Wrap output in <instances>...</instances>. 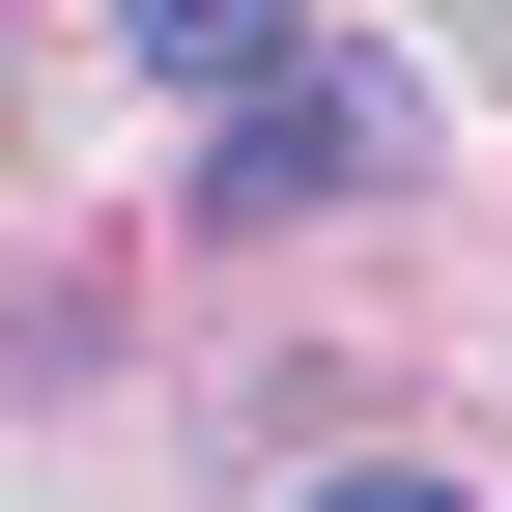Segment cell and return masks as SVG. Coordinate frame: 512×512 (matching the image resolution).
I'll return each instance as SVG.
<instances>
[{"label":"cell","instance_id":"6da1fadb","mask_svg":"<svg viewBox=\"0 0 512 512\" xmlns=\"http://www.w3.org/2000/svg\"><path fill=\"white\" fill-rule=\"evenodd\" d=\"M370 171H427V86L399 57H313V86L200 114V228H313V200H370Z\"/></svg>","mask_w":512,"mask_h":512},{"label":"cell","instance_id":"7a4b0ae2","mask_svg":"<svg viewBox=\"0 0 512 512\" xmlns=\"http://www.w3.org/2000/svg\"><path fill=\"white\" fill-rule=\"evenodd\" d=\"M114 29H143V86H200V114H256V86H313V0H114Z\"/></svg>","mask_w":512,"mask_h":512},{"label":"cell","instance_id":"3957f363","mask_svg":"<svg viewBox=\"0 0 512 512\" xmlns=\"http://www.w3.org/2000/svg\"><path fill=\"white\" fill-rule=\"evenodd\" d=\"M313 512H484V484H427V456H342V484H313Z\"/></svg>","mask_w":512,"mask_h":512}]
</instances>
